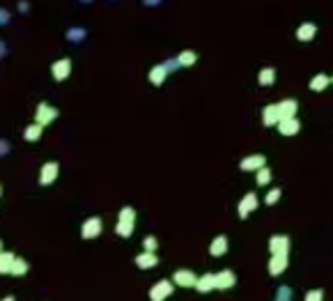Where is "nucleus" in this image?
I'll list each match as a JSON object with an SVG mask.
<instances>
[{"mask_svg": "<svg viewBox=\"0 0 333 301\" xmlns=\"http://www.w3.org/2000/svg\"><path fill=\"white\" fill-rule=\"evenodd\" d=\"M58 108L51 104H39L37 106V111H35V122L39 126H49L51 122H55V117H58Z\"/></svg>", "mask_w": 333, "mask_h": 301, "instance_id": "1", "label": "nucleus"}, {"mask_svg": "<svg viewBox=\"0 0 333 301\" xmlns=\"http://www.w3.org/2000/svg\"><path fill=\"white\" fill-rule=\"evenodd\" d=\"M173 281H159V283H154V285H152V290H149V299L152 301H165L168 299L170 294H173Z\"/></svg>", "mask_w": 333, "mask_h": 301, "instance_id": "2", "label": "nucleus"}, {"mask_svg": "<svg viewBox=\"0 0 333 301\" xmlns=\"http://www.w3.org/2000/svg\"><path fill=\"white\" fill-rule=\"evenodd\" d=\"M101 230H104L101 219L99 216H92V219H88V221L83 223V228H80V237H83V239H95V237L101 235Z\"/></svg>", "mask_w": 333, "mask_h": 301, "instance_id": "3", "label": "nucleus"}, {"mask_svg": "<svg viewBox=\"0 0 333 301\" xmlns=\"http://www.w3.org/2000/svg\"><path fill=\"white\" fill-rule=\"evenodd\" d=\"M239 168L246 170V173H251V170L258 173V170H262V168H267V156L264 154H251V156H246V159H241Z\"/></svg>", "mask_w": 333, "mask_h": 301, "instance_id": "4", "label": "nucleus"}, {"mask_svg": "<svg viewBox=\"0 0 333 301\" xmlns=\"http://www.w3.org/2000/svg\"><path fill=\"white\" fill-rule=\"evenodd\" d=\"M269 251H271V255H287L289 253V237L274 235L269 239Z\"/></svg>", "mask_w": 333, "mask_h": 301, "instance_id": "5", "label": "nucleus"}, {"mask_svg": "<svg viewBox=\"0 0 333 301\" xmlns=\"http://www.w3.org/2000/svg\"><path fill=\"white\" fill-rule=\"evenodd\" d=\"M173 283L179 287H195V283H198V276H195L191 269H177L173 274Z\"/></svg>", "mask_w": 333, "mask_h": 301, "instance_id": "6", "label": "nucleus"}, {"mask_svg": "<svg viewBox=\"0 0 333 301\" xmlns=\"http://www.w3.org/2000/svg\"><path fill=\"white\" fill-rule=\"evenodd\" d=\"M51 74H53V78L58 80V83H62V80H65L67 76L71 74V60H69V58L55 60L53 65H51Z\"/></svg>", "mask_w": 333, "mask_h": 301, "instance_id": "7", "label": "nucleus"}, {"mask_svg": "<svg viewBox=\"0 0 333 301\" xmlns=\"http://www.w3.org/2000/svg\"><path fill=\"white\" fill-rule=\"evenodd\" d=\"M58 173H60V166L55 163V161H49V163H44V166H41V170H39V184H41V186L53 184L55 177H58Z\"/></svg>", "mask_w": 333, "mask_h": 301, "instance_id": "8", "label": "nucleus"}, {"mask_svg": "<svg viewBox=\"0 0 333 301\" xmlns=\"http://www.w3.org/2000/svg\"><path fill=\"white\" fill-rule=\"evenodd\" d=\"M258 205H260L258 196H255V193H246V196H244V200L239 202V207H237L239 219H248V214H251V211H255V209H258Z\"/></svg>", "mask_w": 333, "mask_h": 301, "instance_id": "9", "label": "nucleus"}, {"mask_svg": "<svg viewBox=\"0 0 333 301\" xmlns=\"http://www.w3.org/2000/svg\"><path fill=\"white\" fill-rule=\"evenodd\" d=\"M262 122H264V126H278V124H280V111H278V104H269V106H264V111H262Z\"/></svg>", "mask_w": 333, "mask_h": 301, "instance_id": "10", "label": "nucleus"}, {"mask_svg": "<svg viewBox=\"0 0 333 301\" xmlns=\"http://www.w3.org/2000/svg\"><path fill=\"white\" fill-rule=\"evenodd\" d=\"M234 283H237L234 271L223 269V271H219V274H216V290H232Z\"/></svg>", "mask_w": 333, "mask_h": 301, "instance_id": "11", "label": "nucleus"}, {"mask_svg": "<svg viewBox=\"0 0 333 301\" xmlns=\"http://www.w3.org/2000/svg\"><path fill=\"white\" fill-rule=\"evenodd\" d=\"M278 111H280V122L292 120V117H297L299 104L294 99H283V101H278Z\"/></svg>", "mask_w": 333, "mask_h": 301, "instance_id": "12", "label": "nucleus"}, {"mask_svg": "<svg viewBox=\"0 0 333 301\" xmlns=\"http://www.w3.org/2000/svg\"><path fill=\"white\" fill-rule=\"evenodd\" d=\"M195 290H198L200 294H207V292L216 290V274H202V276H198Z\"/></svg>", "mask_w": 333, "mask_h": 301, "instance_id": "13", "label": "nucleus"}, {"mask_svg": "<svg viewBox=\"0 0 333 301\" xmlns=\"http://www.w3.org/2000/svg\"><path fill=\"white\" fill-rule=\"evenodd\" d=\"M156 265H159V255H156V253L143 251L140 255H136V267H138V269H154Z\"/></svg>", "mask_w": 333, "mask_h": 301, "instance_id": "14", "label": "nucleus"}, {"mask_svg": "<svg viewBox=\"0 0 333 301\" xmlns=\"http://www.w3.org/2000/svg\"><path fill=\"white\" fill-rule=\"evenodd\" d=\"M287 269V255H271L269 260V274L271 276H280Z\"/></svg>", "mask_w": 333, "mask_h": 301, "instance_id": "15", "label": "nucleus"}, {"mask_svg": "<svg viewBox=\"0 0 333 301\" xmlns=\"http://www.w3.org/2000/svg\"><path fill=\"white\" fill-rule=\"evenodd\" d=\"M228 246H230L228 244V237L219 235L214 241H212V246H209V253H212L214 257H221V255H225V253H228Z\"/></svg>", "mask_w": 333, "mask_h": 301, "instance_id": "16", "label": "nucleus"}, {"mask_svg": "<svg viewBox=\"0 0 333 301\" xmlns=\"http://www.w3.org/2000/svg\"><path fill=\"white\" fill-rule=\"evenodd\" d=\"M315 35H317V28H315V23H301L297 28V39L299 41H310Z\"/></svg>", "mask_w": 333, "mask_h": 301, "instance_id": "17", "label": "nucleus"}, {"mask_svg": "<svg viewBox=\"0 0 333 301\" xmlns=\"http://www.w3.org/2000/svg\"><path fill=\"white\" fill-rule=\"evenodd\" d=\"M299 129H301V122H299L297 117H292V120H283V122L278 124V131H280L283 136H297Z\"/></svg>", "mask_w": 333, "mask_h": 301, "instance_id": "18", "label": "nucleus"}, {"mask_svg": "<svg viewBox=\"0 0 333 301\" xmlns=\"http://www.w3.org/2000/svg\"><path fill=\"white\" fill-rule=\"evenodd\" d=\"M16 262V255L10 251H3L0 253V274H12V267Z\"/></svg>", "mask_w": 333, "mask_h": 301, "instance_id": "19", "label": "nucleus"}, {"mask_svg": "<svg viewBox=\"0 0 333 301\" xmlns=\"http://www.w3.org/2000/svg\"><path fill=\"white\" fill-rule=\"evenodd\" d=\"M274 80H276V69H274V67H264V69L258 74V83L262 88L274 85Z\"/></svg>", "mask_w": 333, "mask_h": 301, "instance_id": "20", "label": "nucleus"}, {"mask_svg": "<svg viewBox=\"0 0 333 301\" xmlns=\"http://www.w3.org/2000/svg\"><path fill=\"white\" fill-rule=\"evenodd\" d=\"M165 76H168V69H165L163 65H156L154 69L149 71V83H152V85H163Z\"/></svg>", "mask_w": 333, "mask_h": 301, "instance_id": "21", "label": "nucleus"}, {"mask_svg": "<svg viewBox=\"0 0 333 301\" xmlns=\"http://www.w3.org/2000/svg\"><path fill=\"white\" fill-rule=\"evenodd\" d=\"M328 83H331V78H328L326 74H317L313 76V80H310V90L313 92H322L328 88Z\"/></svg>", "mask_w": 333, "mask_h": 301, "instance_id": "22", "label": "nucleus"}, {"mask_svg": "<svg viewBox=\"0 0 333 301\" xmlns=\"http://www.w3.org/2000/svg\"><path fill=\"white\" fill-rule=\"evenodd\" d=\"M41 129L44 126H39L37 122H32V124H28L25 126V131H23V138L28 143H35V141H39V136H41Z\"/></svg>", "mask_w": 333, "mask_h": 301, "instance_id": "23", "label": "nucleus"}, {"mask_svg": "<svg viewBox=\"0 0 333 301\" xmlns=\"http://www.w3.org/2000/svg\"><path fill=\"white\" fill-rule=\"evenodd\" d=\"M195 60H198V56H195L193 51H182L177 56L179 67H191V65H195Z\"/></svg>", "mask_w": 333, "mask_h": 301, "instance_id": "24", "label": "nucleus"}, {"mask_svg": "<svg viewBox=\"0 0 333 301\" xmlns=\"http://www.w3.org/2000/svg\"><path fill=\"white\" fill-rule=\"evenodd\" d=\"M134 228H136V223H122V221H117L115 223V232H117L119 237H131V232H134Z\"/></svg>", "mask_w": 333, "mask_h": 301, "instance_id": "25", "label": "nucleus"}, {"mask_svg": "<svg viewBox=\"0 0 333 301\" xmlns=\"http://www.w3.org/2000/svg\"><path fill=\"white\" fill-rule=\"evenodd\" d=\"M117 221H122V223H136V211L131 209V207H122V209H119Z\"/></svg>", "mask_w": 333, "mask_h": 301, "instance_id": "26", "label": "nucleus"}, {"mask_svg": "<svg viewBox=\"0 0 333 301\" xmlns=\"http://www.w3.org/2000/svg\"><path fill=\"white\" fill-rule=\"evenodd\" d=\"M25 274H28V262L16 257L14 267H12V276H25Z\"/></svg>", "mask_w": 333, "mask_h": 301, "instance_id": "27", "label": "nucleus"}, {"mask_svg": "<svg viewBox=\"0 0 333 301\" xmlns=\"http://www.w3.org/2000/svg\"><path fill=\"white\" fill-rule=\"evenodd\" d=\"M271 182V170L269 168H262V170H258V177H255V184L258 186H264Z\"/></svg>", "mask_w": 333, "mask_h": 301, "instance_id": "28", "label": "nucleus"}, {"mask_svg": "<svg viewBox=\"0 0 333 301\" xmlns=\"http://www.w3.org/2000/svg\"><path fill=\"white\" fill-rule=\"evenodd\" d=\"M143 248L147 253H156V248H159V241H156V237H145V241H143Z\"/></svg>", "mask_w": 333, "mask_h": 301, "instance_id": "29", "label": "nucleus"}, {"mask_svg": "<svg viewBox=\"0 0 333 301\" xmlns=\"http://www.w3.org/2000/svg\"><path fill=\"white\" fill-rule=\"evenodd\" d=\"M278 200H280V189H271L267 196H264V205H276Z\"/></svg>", "mask_w": 333, "mask_h": 301, "instance_id": "30", "label": "nucleus"}, {"mask_svg": "<svg viewBox=\"0 0 333 301\" xmlns=\"http://www.w3.org/2000/svg\"><path fill=\"white\" fill-rule=\"evenodd\" d=\"M324 299V292L322 290H310L308 294H306L304 301H322Z\"/></svg>", "mask_w": 333, "mask_h": 301, "instance_id": "31", "label": "nucleus"}, {"mask_svg": "<svg viewBox=\"0 0 333 301\" xmlns=\"http://www.w3.org/2000/svg\"><path fill=\"white\" fill-rule=\"evenodd\" d=\"M292 294H289V287H280L278 294H276V301H289Z\"/></svg>", "mask_w": 333, "mask_h": 301, "instance_id": "32", "label": "nucleus"}, {"mask_svg": "<svg viewBox=\"0 0 333 301\" xmlns=\"http://www.w3.org/2000/svg\"><path fill=\"white\" fill-rule=\"evenodd\" d=\"M163 67L168 71H175V69H179V62H177V58H175V60H168V62H163Z\"/></svg>", "mask_w": 333, "mask_h": 301, "instance_id": "33", "label": "nucleus"}, {"mask_svg": "<svg viewBox=\"0 0 333 301\" xmlns=\"http://www.w3.org/2000/svg\"><path fill=\"white\" fill-rule=\"evenodd\" d=\"M69 37H71V39H78V37H83V32H78V30H74V32H69Z\"/></svg>", "mask_w": 333, "mask_h": 301, "instance_id": "34", "label": "nucleus"}, {"mask_svg": "<svg viewBox=\"0 0 333 301\" xmlns=\"http://www.w3.org/2000/svg\"><path fill=\"white\" fill-rule=\"evenodd\" d=\"M3 301H16V299H14V296H5V299H3Z\"/></svg>", "mask_w": 333, "mask_h": 301, "instance_id": "35", "label": "nucleus"}, {"mask_svg": "<svg viewBox=\"0 0 333 301\" xmlns=\"http://www.w3.org/2000/svg\"><path fill=\"white\" fill-rule=\"evenodd\" d=\"M331 83H333V76H331Z\"/></svg>", "mask_w": 333, "mask_h": 301, "instance_id": "36", "label": "nucleus"}]
</instances>
